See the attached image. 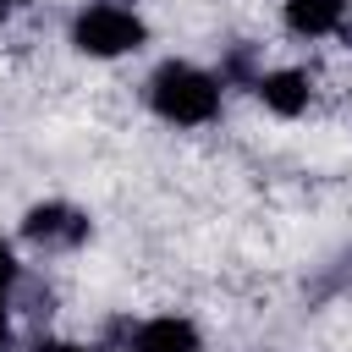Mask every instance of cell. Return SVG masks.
<instances>
[{"mask_svg": "<svg viewBox=\"0 0 352 352\" xmlns=\"http://www.w3.org/2000/svg\"><path fill=\"white\" fill-rule=\"evenodd\" d=\"M16 6H22V0H0V16H6V11H16Z\"/></svg>", "mask_w": 352, "mask_h": 352, "instance_id": "obj_9", "label": "cell"}, {"mask_svg": "<svg viewBox=\"0 0 352 352\" xmlns=\"http://www.w3.org/2000/svg\"><path fill=\"white\" fill-rule=\"evenodd\" d=\"M22 231L33 236V242H44V248H66V242H82L88 236V220L77 214V209H66V204H38L28 220H22Z\"/></svg>", "mask_w": 352, "mask_h": 352, "instance_id": "obj_3", "label": "cell"}, {"mask_svg": "<svg viewBox=\"0 0 352 352\" xmlns=\"http://www.w3.org/2000/svg\"><path fill=\"white\" fill-rule=\"evenodd\" d=\"M11 280H16V258H11V248L0 242V292H6Z\"/></svg>", "mask_w": 352, "mask_h": 352, "instance_id": "obj_7", "label": "cell"}, {"mask_svg": "<svg viewBox=\"0 0 352 352\" xmlns=\"http://www.w3.org/2000/svg\"><path fill=\"white\" fill-rule=\"evenodd\" d=\"M132 352H198V330L187 319H154L132 336Z\"/></svg>", "mask_w": 352, "mask_h": 352, "instance_id": "obj_5", "label": "cell"}, {"mask_svg": "<svg viewBox=\"0 0 352 352\" xmlns=\"http://www.w3.org/2000/svg\"><path fill=\"white\" fill-rule=\"evenodd\" d=\"M258 99L275 116H302L308 110V77L302 72H270V77H258Z\"/></svg>", "mask_w": 352, "mask_h": 352, "instance_id": "obj_4", "label": "cell"}, {"mask_svg": "<svg viewBox=\"0 0 352 352\" xmlns=\"http://www.w3.org/2000/svg\"><path fill=\"white\" fill-rule=\"evenodd\" d=\"M55 352H82V346H55Z\"/></svg>", "mask_w": 352, "mask_h": 352, "instance_id": "obj_10", "label": "cell"}, {"mask_svg": "<svg viewBox=\"0 0 352 352\" xmlns=\"http://www.w3.org/2000/svg\"><path fill=\"white\" fill-rule=\"evenodd\" d=\"M148 99H154V110H160L165 121L198 126V121H209V116L220 110V82H214L209 72H198V66L165 60V66L154 72V82H148Z\"/></svg>", "mask_w": 352, "mask_h": 352, "instance_id": "obj_1", "label": "cell"}, {"mask_svg": "<svg viewBox=\"0 0 352 352\" xmlns=\"http://www.w3.org/2000/svg\"><path fill=\"white\" fill-rule=\"evenodd\" d=\"M341 11H346V0H286V22H292V33H308V38L341 28Z\"/></svg>", "mask_w": 352, "mask_h": 352, "instance_id": "obj_6", "label": "cell"}, {"mask_svg": "<svg viewBox=\"0 0 352 352\" xmlns=\"http://www.w3.org/2000/svg\"><path fill=\"white\" fill-rule=\"evenodd\" d=\"M6 336H11V319H6V302H0V346H6Z\"/></svg>", "mask_w": 352, "mask_h": 352, "instance_id": "obj_8", "label": "cell"}, {"mask_svg": "<svg viewBox=\"0 0 352 352\" xmlns=\"http://www.w3.org/2000/svg\"><path fill=\"white\" fill-rule=\"evenodd\" d=\"M72 38H77L82 55H126V50L143 44V22L132 11H121V6H88L77 16Z\"/></svg>", "mask_w": 352, "mask_h": 352, "instance_id": "obj_2", "label": "cell"}]
</instances>
